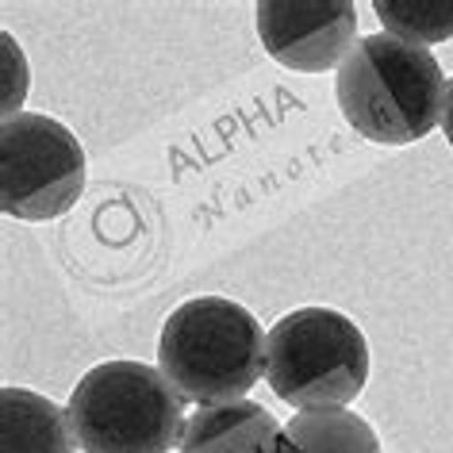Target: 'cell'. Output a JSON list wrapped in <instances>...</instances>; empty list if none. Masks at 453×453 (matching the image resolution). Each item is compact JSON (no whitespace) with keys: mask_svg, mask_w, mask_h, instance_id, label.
Listing matches in <instances>:
<instances>
[{"mask_svg":"<svg viewBox=\"0 0 453 453\" xmlns=\"http://www.w3.org/2000/svg\"><path fill=\"white\" fill-rule=\"evenodd\" d=\"M185 395L146 361H104L70 392L65 418L85 453H169L185 438Z\"/></svg>","mask_w":453,"mask_h":453,"instance_id":"obj_3","label":"cell"},{"mask_svg":"<svg viewBox=\"0 0 453 453\" xmlns=\"http://www.w3.org/2000/svg\"><path fill=\"white\" fill-rule=\"evenodd\" d=\"M265 338L262 323L242 303L196 296L165 319L157 338V369L188 403H234L265 377Z\"/></svg>","mask_w":453,"mask_h":453,"instance_id":"obj_2","label":"cell"},{"mask_svg":"<svg viewBox=\"0 0 453 453\" xmlns=\"http://www.w3.org/2000/svg\"><path fill=\"white\" fill-rule=\"evenodd\" d=\"M180 453H285V426L254 400L200 407L185 423Z\"/></svg>","mask_w":453,"mask_h":453,"instance_id":"obj_7","label":"cell"},{"mask_svg":"<svg viewBox=\"0 0 453 453\" xmlns=\"http://www.w3.org/2000/svg\"><path fill=\"white\" fill-rule=\"evenodd\" d=\"M372 12L384 24V35L411 47H434L453 39V0H377Z\"/></svg>","mask_w":453,"mask_h":453,"instance_id":"obj_10","label":"cell"},{"mask_svg":"<svg viewBox=\"0 0 453 453\" xmlns=\"http://www.w3.org/2000/svg\"><path fill=\"white\" fill-rule=\"evenodd\" d=\"M257 35L288 70L326 73L357 47V8L349 0H262Z\"/></svg>","mask_w":453,"mask_h":453,"instance_id":"obj_6","label":"cell"},{"mask_svg":"<svg viewBox=\"0 0 453 453\" xmlns=\"http://www.w3.org/2000/svg\"><path fill=\"white\" fill-rule=\"evenodd\" d=\"M441 134H446V142L453 146V77L446 85V104H441Z\"/></svg>","mask_w":453,"mask_h":453,"instance_id":"obj_11","label":"cell"},{"mask_svg":"<svg viewBox=\"0 0 453 453\" xmlns=\"http://www.w3.org/2000/svg\"><path fill=\"white\" fill-rule=\"evenodd\" d=\"M265 380L288 407L354 403L369 380V346L349 315L334 308H296L269 326Z\"/></svg>","mask_w":453,"mask_h":453,"instance_id":"obj_4","label":"cell"},{"mask_svg":"<svg viewBox=\"0 0 453 453\" xmlns=\"http://www.w3.org/2000/svg\"><path fill=\"white\" fill-rule=\"evenodd\" d=\"M285 453H380V441L349 407H315L285 423Z\"/></svg>","mask_w":453,"mask_h":453,"instance_id":"obj_9","label":"cell"},{"mask_svg":"<svg viewBox=\"0 0 453 453\" xmlns=\"http://www.w3.org/2000/svg\"><path fill=\"white\" fill-rule=\"evenodd\" d=\"M85 150L65 123L19 111L0 123V208L19 223L58 219L81 200Z\"/></svg>","mask_w":453,"mask_h":453,"instance_id":"obj_5","label":"cell"},{"mask_svg":"<svg viewBox=\"0 0 453 453\" xmlns=\"http://www.w3.org/2000/svg\"><path fill=\"white\" fill-rule=\"evenodd\" d=\"M73 430L58 403L31 388L0 392V453H73Z\"/></svg>","mask_w":453,"mask_h":453,"instance_id":"obj_8","label":"cell"},{"mask_svg":"<svg viewBox=\"0 0 453 453\" xmlns=\"http://www.w3.org/2000/svg\"><path fill=\"white\" fill-rule=\"evenodd\" d=\"M338 108L361 139L380 146H407L426 139L441 123L446 77L430 50L403 39L361 35L338 65Z\"/></svg>","mask_w":453,"mask_h":453,"instance_id":"obj_1","label":"cell"}]
</instances>
